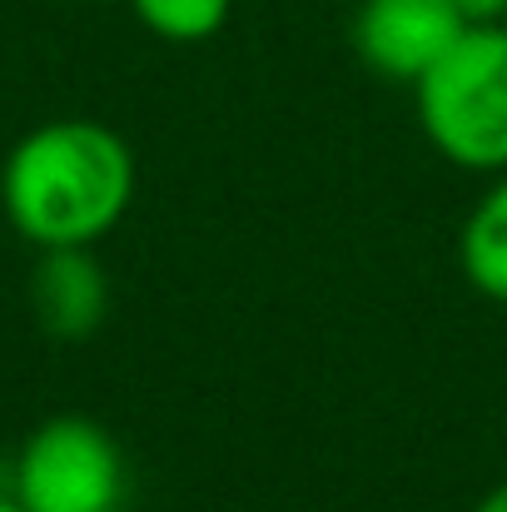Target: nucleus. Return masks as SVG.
<instances>
[{"instance_id":"obj_7","label":"nucleus","mask_w":507,"mask_h":512,"mask_svg":"<svg viewBox=\"0 0 507 512\" xmlns=\"http://www.w3.org/2000/svg\"><path fill=\"white\" fill-rule=\"evenodd\" d=\"M135 20L169 45H204L214 40L229 15H234V0H130Z\"/></svg>"},{"instance_id":"obj_1","label":"nucleus","mask_w":507,"mask_h":512,"mask_svg":"<svg viewBox=\"0 0 507 512\" xmlns=\"http://www.w3.org/2000/svg\"><path fill=\"white\" fill-rule=\"evenodd\" d=\"M135 150L100 120H45L0 165V209L35 249H95L135 204Z\"/></svg>"},{"instance_id":"obj_8","label":"nucleus","mask_w":507,"mask_h":512,"mask_svg":"<svg viewBox=\"0 0 507 512\" xmlns=\"http://www.w3.org/2000/svg\"><path fill=\"white\" fill-rule=\"evenodd\" d=\"M453 5L463 10V20H468V25H493V20L503 15L507 0H453Z\"/></svg>"},{"instance_id":"obj_4","label":"nucleus","mask_w":507,"mask_h":512,"mask_svg":"<svg viewBox=\"0 0 507 512\" xmlns=\"http://www.w3.org/2000/svg\"><path fill=\"white\" fill-rule=\"evenodd\" d=\"M468 30L453 0H358L348 40L353 55L393 85H418Z\"/></svg>"},{"instance_id":"obj_9","label":"nucleus","mask_w":507,"mask_h":512,"mask_svg":"<svg viewBox=\"0 0 507 512\" xmlns=\"http://www.w3.org/2000/svg\"><path fill=\"white\" fill-rule=\"evenodd\" d=\"M473 512H507V478L498 483V488H488V493L473 503Z\"/></svg>"},{"instance_id":"obj_6","label":"nucleus","mask_w":507,"mask_h":512,"mask_svg":"<svg viewBox=\"0 0 507 512\" xmlns=\"http://www.w3.org/2000/svg\"><path fill=\"white\" fill-rule=\"evenodd\" d=\"M458 269L483 299L507 304V170L493 174L458 229Z\"/></svg>"},{"instance_id":"obj_5","label":"nucleus","mask_w":507,"mask_h":512,"mask_svg":"<svg viewBox=\"0 0 507 512\" xmlns=\"http://www.w3.org/2000/svg\"><path fill=\"white\" fill-rule=\"evenodd\" d=\"M30 309L40 329L60 343H80L100 334L110 319V279L95 249H40L30 274Z\"/></svg>"},{"instance_id":"obj_11","label":"nucleus","mask_w":507,"mask_h":512,"mask_svg":"<svg viewBox=\"0 0 507 512\" xmlns=\"http://www.w3.org/2000/svg\"><path fill=\"white\" fill-rule=\"evenodd\" d=\"M493 25H498V30H503V35H507V5H503V15H498V20H493Z\"/></svg>"},{"instance_id":"obj_10","label":"nucleus","mask_w":507,"mask_h":512,"mask_svg":"<svg viewBox=\"0 0 507 512\" xmlns=\"http://www.w3.org/2000/svg\"><path fill=\"white\" fill-rule=\"evenodd\" d=\"M0 512H25V508H20V503H15L10 493H0Z\"/></svg>"},{"instance_id":"obj_2","label":"nucleus","mask_w":507,"mask_h":512,"mask_svg":"<svg viewBox=\"0 0 507 512\" xmlns=\"http://www.w3.org/2000/svg\"><path fill=\"white\" fill-rule=\"evenodd\" d=\"M413 100L428 145L453 170H507V35L498 25H468L413 85Z\"/></svg>"},{"instance_id":"obj_3","label":"nucleus","mask_w":507,"mask_h":512,"mask_svg":"<svg viewBox=\"0 0 507 512\" xmlns=\"http://www.w3.org/2000/svg\"><path fill=\"white\" fill-rule=\"evenodd\" d=\"M125 483L115 433L85 413H55L20 443L5 493L25 512H120Z\"/></svg>"}]
</instances>
